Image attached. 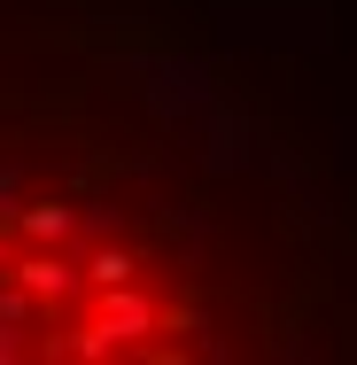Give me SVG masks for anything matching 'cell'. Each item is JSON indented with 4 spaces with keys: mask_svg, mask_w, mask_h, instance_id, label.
<instances>
[{
    "mask_svg": "<svg viewBox=\"0 0 357 365\" xmlns=\"http://www.w3.org/2000/svg\"><path fill=\"white\" fill-rule=\"evenodd\" d=\"M303 257L202 148L109 101L0 109V358H264Z\"/></svg>",
    "mask_w": 357,
    "mask_h": 365,
    "instance_id": "1",
    "label": "cell"
}]
</instances>
